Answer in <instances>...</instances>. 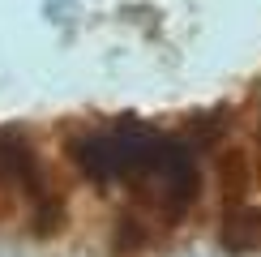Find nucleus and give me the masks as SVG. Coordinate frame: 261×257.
<instances>
[{"mask_svg":"<svg viewBox=\"0 0 261 257\" xmlns=\"http://www.w3.org/2000/svg\"><path fill=\"white\" fill-rule=\"evenodd\" d=\"M223 249L231 253H261V206H227L223 219Z\"/></svg>","mask_w":261,"mask_h":257,"instance_id":"obj_1","label":"nucleus"}]
</instances>
